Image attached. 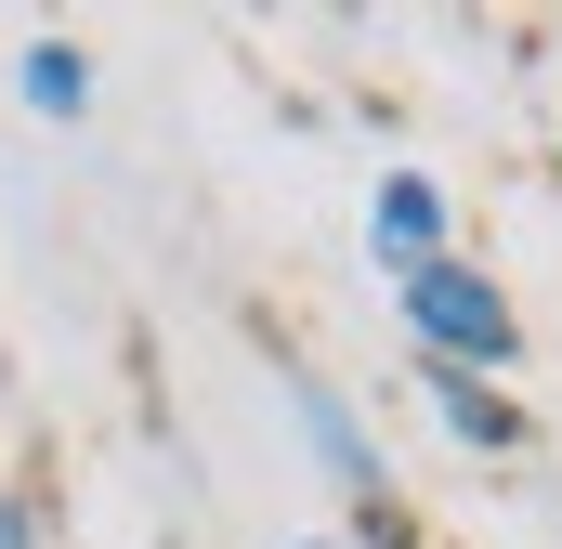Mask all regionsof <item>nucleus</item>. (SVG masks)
<instances>
[{
    "mask_svg": "<svg viewBox=\"0 0 562 549\" xmlns=\"http://www.w3.org/2000/svg\"><path fill=\"white\" fill-rule=\"evenodd\" d=\"M26 105H40V119H79V105H92V53H79V40H40V53H26Z\"/></svg>",
    "mask_w": 562,
    "mask_h": 549,
    "instance_id": "obj_4",
    "label": "nucleus"
},
{
    "mask_svg": "<svg viewBox=\"0 0 562 549\" xmlns=\"http://www.w3.org/2000/svg\"><path fill=\"white\" fill-rule=\"evenodd\" d=\"M367 236H380L393 262H445V197H431L419 170H393V183H380V210H367Z\"/></svg>",
    "mask_w": 562,
    "mask_h": 549,
    "instance_id": "obj_3",
    "label": "nucleus"
},
{
    "mask_svg": "<svg viewBox=\"0 0 562 549\" xmlns=\"http://www.w3.org/2000/svg\"><path fill=\"white\" fill-rule=\"evenodd\" d=\"M406 327H419V340L445 354V367H471V380L524 354V327H510V301H497V288H484L471 262H406Z\"/></svg>",
    "mask_w": 562,
    "mask_h": 549,
    "instance_id": "obj_1",
    "label": "nucleus"
},
{
    "mask_svg": "<svg viewBox=\"0 0 562 549\" xmlns=\"http://www.w3.org/2000/svg\"><path fill=\"white\" fill-rule=\"evenodd\" d=\"M0 549H26V511H13V497H0Z\"/></svg>",
    "mask_w": 562,
    "mask_h": 549,
    "instance_id": "obj_6",
    "label": "nucleus"
},
{
    "mask_svg": "<svg viewBox=\"0 0 562 549\" xmlns=\"http://www.w3.org/2000/svg\"><path fill=\"white\" fill-rule=\"evenodd\" d=\"M301 432H314V458H327V471H340V484H353V497L380 511V445L353 432V406H340L327 380H301Z\"/></svg>",
    "mask_w": 562,
    "mask_h": 549,
    "instance_id": "obj_2",
    "label": "nucleus"
},
{
    "mask_svg": "<svg viewBox=\"0 0 562 549\" xmlns=\"http://www.w3.org/2000/svg\"><path fill=\"white\" fill-rule=\"evenodd\" d=\"M431 406H445V432H458V445H510V432H524V418L497 406L471 367H445V380H431Z\"/></svg>",
    "mask_w": 562,
    "mask_h": 549,
    "instance_id": "obj_5",
    "label": "nucleus"
}]
</instances>
